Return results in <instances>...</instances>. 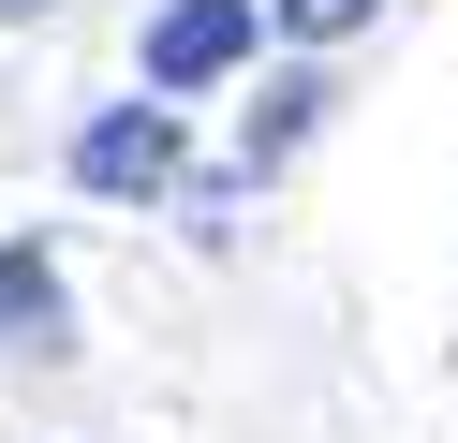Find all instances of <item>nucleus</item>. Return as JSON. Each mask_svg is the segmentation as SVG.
<instances>
[{
    "mask_svg": "<svg viewBox=\"0 0 458 443\" xmlns=\"http://www.w3.org/2000/svg\"><path fill=\"white\" fill-rule=\"evenodd\" d=\"M74 177H89V192H178V118L163 104H104L89 133H74Z\"/></svg>",
    "mask_w": 458,
    "mask_h": 443,
    "instance_id": "nucleus-1",
    "label": "nucleus"
},
{
    "mask_svg": "<svg viewBox=\"0 0 458 443\" xmlns=\"http://www.w3.org/2000/svg\"><path fill=\"white\" fill-rule=\"evenodd\" d=\"M251 30H267L251 0H163V30H148V104H163V89L237 74V59H251Z\"/></svg>",
    "mask_w": 458,
    "mask_h": 443,
    "instance_id": "nucleus-2",
    "label": "nucleus"
},
{
    "mask_svg": "<svg viewBox=\"0 0 458 443\" xmlns=\"http://www.w3.org/2000/svg\"><path fill=\"white\" fill-rule=\"evenodd\" d=\"M60 325V266H45V236H15L0 251V340H45Z\"/></svg>",
    "mask_w": 458,
    "mask_h": 443,
    "instance_id": "nucleus-3",
    "label": "nucleus"
},
{
    "mask_svg": "<svg viewBox=\"0 0 458 443\" xmlns=\"http://www.w3.org/2000/svg\"><path fill=\"white\" fill-rule=\"evenodd\" d=\"M281 30L296 45H340V30H369V0H281Z\"/></svg>",
    "mask_w": 458,
    "mask_h": 443,
    "instance_id": "nucleus-4",
    "label": "nucleus"
},
{
    "mask_svg": "<svg viewBox=\"0 0 458 443\" xmlns=\"http://www.w3.org/2000/svg\"><path fill=\"white\" fill-rule=\"evenodd\" d=\"M0 15H45V0H0Z\"/></svg>",
    "mask_w": 458,
    "mask_h": 443,
    "instance_id": "nucleus-5",
    "label": "nucleus"
}]
</instances>
